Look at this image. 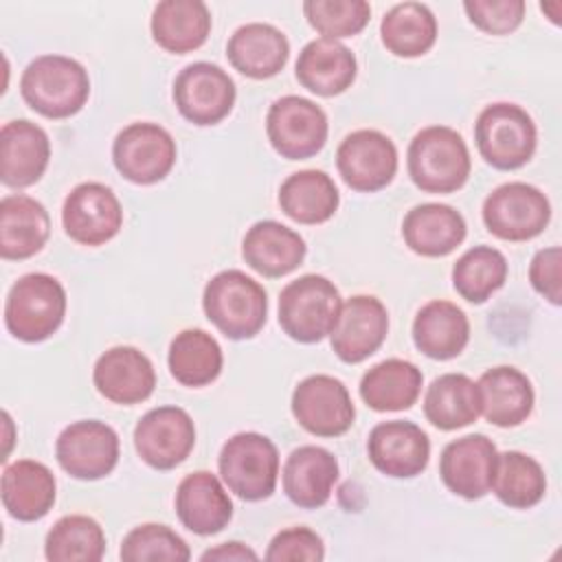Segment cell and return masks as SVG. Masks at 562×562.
I'll use <instances>...</instances> for the list:
<instances>
[{
	"mask_svg": "<svg viewBox=\"0 0 562 562\" xmlns=\"http://www.w3.org/2000/svg\"><path fill=\"white\" fill-rule=\"evenodd\" d=\"M22 99L46 119L77 114L90 97L88 70L66 55H40L20 77Z\"/></svg>",
	"mask_w": 562,
	"mask_h": 562,
	"instance_id": "obj_1",
	"label": "cell"
},
{
	"mask_svg": "<svg viewBox=\"0 0 562 562\" xmlns=\"http://www.w3.org/2000/svg\"><path fill=\"white\" fill-rule=\"evenodd\" d=\"M206 318L231 340H246L261 331L268 316V294L241 270H222L204 285Z\"/></svg>",
	"mask_w": 562,
	"mask_h": 562,
	"instance_id": "obj_2",
	"label": "cell"
},
{
	"mask_svg": "<svg viewBox=\"0 0 562 562\" xmlns=\"http://www.w3.org/2000/svg\"><path fill=\"white\" fill-rule=\"evenodd\" d=\"M406 165L417 189L426 193H452L470 176V151L457 130L430 125L413 136Z\"/></svg>",
	"mask_w": 562,
	"mask_h": 562,
	"instance_id": "obj_3",
	"label": "cell"
},
{
	"mask_svg": "<svg viewBox=\"0 0 562 562\" xmlns=\"http://www.w3.org/2000/svg\"><path fill=\"white\" fill-rule=\"evenodd\" d=\"M66 316V290L46 272L20 277L4 303V325L22 342H42L50 338Z\"/></svg>",
	"mask_w": 562,
	"mask_h": 562,
	"instance_id": "obj_4",
	"label": "cell"
},
{
	"mask_svg": "<svg viewBox=\"0 0 562 562\" xmlns=\"http://www.w3.org/2000/svg\"><path fill=\"white\" fill-rule=\"evenodd\" d=\"M340 305V292L327 277L303 274L279 294V325L296 342H318L329 336Z\"/></svg>",
	"mask_w": 562,
	"mask_h": 562,
	"instance_id": "obj_5",
	"label": "cell"
},
{
	"mask_svg": "<svg viewBox=\"0 0 562 562\" xmlns=\"http://www.w3.org/2000/svg\"><path fill=\"white\" fill-rule=\"evenodd\" d=\"M474 140L487 165L512 171L527 165L536 151V123L516 103H492L474 123Z\"/></svg>",
	"mask_w": 562,
	"mask_h": 562,
	"instance_id": "obj_6",
	"label": "cell"
},
{
	"mask_svg": "<svg viewBox=\"0 0 562 562\" xmlns=\"http://www.w3.org/2000/svg\"><path fill=\"white\" fill-rule=\"evenodd\" d=\"M217 468L235 496L241 501H263L277 487L279 452L266 435L237 432L222 446Z\"/></svg>",
	"mask_w": 562,
	"mask_h": 562,
	"instance_id": "obj_7",
	"label": "cell"
},
{
	"mask_svg": "<svg viewBox=\"0 0 562 562\" xmlns=\"http://www.w3.org/2000/svg\"><path fill=\"white\" fill-rule=\"evenodd\" d=\"M551 220L547 195L527 182H505L483 202L487 231L505 241H527L538 237Z\"/></svg>",
	"mask_w": 562,
	"mask_h": 562,
	"instance_id": "obj_8",
	"label": "cell"
},
{
	"mask_svg": "<svg viewBox=\"0 0 562 562\" xmlns=\"http://www.w3.org/2000/svg\"><path fill=\"white\" fill-rule=\"evenodd\" d=\"M327 114L305 97L277 99L266 116V134L274 151L288 160L316 156L327 140Z\"/></svg>",
	"mask_w": 562,
	"mask_h": 562,
	"instance_id": "obj_9",
	"label": "cell"
},
{
	"mask_svg": "<svg viewBox=\"0 0 562 562\" xmlns=\"http://www.w3.org/2000/svg\"><path fill=\"white\" fill-rule=\"evenodd\" d=\"M116 171L134 184H154L176 165V140L158 123H130L112 145Z\"/></svg>",
	"mask_w": 562,
	"mask_h": 562,
	"instance_id": "obj_10",
	"label": "cell"
},
{
	"mask_svg": "<svg viewBox=\"0 0 562 562\" xmlns=\"http://www.w3.org/2000/svg\"><path fill=\"white\" fill-rule=\"evenodd\" d=\"M55 457L64 472L79 481L108 476L119 463V435L99 419L66 426L55 441Z\"/></svg>",
	"mask_w": 562,
	"mask_h": 562,
	"instance_id": "obj_11",
	"label": "cell"
},
{
	"mask_svg": "<svg viewBox=\"0 0 562 562\" xmlns=\"http://www.w3.org/2000/svg\"><path fill=\"white\" fill-rule=\"evenodd\" d=\"M292 415L301 428L316 437H338L351 428L356 408L347 386L338 378L316 373L296 384Z\"/></svg>",
	"mask_w": 562,
	"mask_h": 562,
	"instance_id": "obj_12",
	"label": "cell"
},
{
	"mask_svg": "<svg viewBox=\"0 0 562 562\" xmlns=\"http://www.w3.org/2000/svg\"><path fill=\"white\" fill-rule=\"evenodd\" d=\"M235 83L226 70L209 61L184 66L173 81V103L193 125H215L235 105Z\"/></svg>",
	"mask_w": 562,
	"mask_h": 562,
	"instance_id": "obj_13",
	"label": "cell"
},
{
	"mask_svg": "<svg viewBox=\"0 0 562 562\" xmlns=\"http://www.w3.org/2000/svg\"><path fill=\"white\" fill-rule=\"evenodd\" d=\"M195 446V424L180 406L147 411L134 428V448L154 470H173Z\"/></svg>",
	"mask_w": 562,
	"mask_h": 562,
	"instance_id": "obj_14",
	"label": "cell"
},
{
	"mask_svg": "<svg viewBox=\"0 0 562 562\" xmlns=\"http://www.w3.org/2000/svg\"><path fill=\"white\" fill-rule=\"evenodd\" d=\"M336 167L353 191L373 193L384 189L397 171V149L378 130H356L336 149Z\"/></svg>",
	"mask_w": 562,
	"mask_h": 562,
	"instance_id": "obj_15",
	"label": "cell"
},
{
	"mask_svg": "<svg viewBox=\"0 0 562 562\" xmlns=\"http://www.w3.org/2000/svg\"><path fill=\"white\" fill-rule=\"evenodd\" d=\"M61 224L72 241L81 246H101L121 231L123 209L110 187L101 182H81L64 200Z\"/></svg>",
	"mask_w": 562,
	"mask_h": 562,
	"instance_id": "obj_16",
	"label": "cell"
},
{
	"mask_svg": "<svg viewBox=\"0 0 562 562\" xmlns=\"http://www.w3.org/2000/svg\"><path fill=\"white\" fill-rule=\"evenodd\" d=\"M389 334V312L371 294L347 299L329 331L331 349L347 364H358L373 356Z\"/></svg>",
	"mask_w": 562,
	"mask_h": 562,
	"instance_id": "obj_17",
	"label": "cell"
},
{
	"mask_svg": "<svg viewBox=\"0 0 562 562\" xmlns=\"http://www.w3.org/2000/svg\"><path fill=\"white\" fill-rule=\"evenodd\" d=\"M498 450L492 439L481 432L450 441L439 459L443 485L468 501L483 498L492 490Z\"/></svg>",
	"mask_w": 562,
	"mask_h": 562,
	"instance_id": "obj_18",
	"label": "cell"
},
{
	"mask_svg": "<svg viewBox=\"0 0 562 562\" xmlns=\"http://www.w3.org/2000/svg\"><path fill=\"white\" fill-rule=\"evenodd\" d=\"M367 452L382 474L393 479H413L428 465L430 439L413 422H382L369 432Z\"/></svg>",
	"mask_w": 562,
	"mask_h": 562,
	"instance_id": "obj_19",
	"label": "cell"
},
{
	"mask_svg": "<svg viewBox=\"0 0 562 562\" xmlns=\"http://www.w3.org/2000/svg\"><path fill=\"white\" fill-rule=\"evenodd\" d=\"M97 391L123 406L145 402L156 386V371L151 360L136 347H112L99 356L92 371Z\"/></svg>",
	"mask_w": 562,
	"mask_h": 562,
	"instance_id": "obj_20",
	"label": "cell"
},
{
	"mask_svg": "<svg viewBox=\"0 0 562 562\" xmlns=\"http://www.w3.org/2000/svg\"><path fill=\"white\" fill-rule=\"evenodd\" d=\"M50 160L48 134L26 121L15 119L0 130V180L11 189L35 184Z\"/></svg>",
	"mask_w": 562,
	"mask_h": 562,
	"instance_id": "obj_21",
	"label": "cell"
},
{
	"mask_svg": "<svg viewBox=\"0 0 562 562\" xmlns=\"http://www.w3.org/2000/svg\"><path fill=\"white\" fill-rule=\"evenodd\" d=\"M176 514L189 531L213 536L231 522L233 503L220 479L200 470L180 481L176 490Z\"/></svg>",
	"mask_w": 562,
	"mask_h": 562,
	"instance_id": "obj_22",
	"label": "cell"
},
{
	"mask_svg": "<svg viewBox=\"0 0 562 562\" xmlns=\"http://www.w3.org/2000/svg\"><path fill=\"white\" fill-rule=\"evenodd\" d=\"M303 237L274 220H261L248 228L241 241L244 261L263 277H283L296 270L305 259Z\"/></svg>",
	"mask_w": 562,
	"mask_h": 562,
	"instance_id": "obj_23",
	"label": "cell"
},
{
	"mask_svg": "<svg viewBox=\"0 0 562 562\" xmlns=\"http://www.w3.org/2000/svg\"><path fill=\"white\" fill-rule=\"evenodd\" d=\"M338 481L336 457L321 446H301L283 465V492L303 509L323 507Z\"/></svg>",
	"mask_w": 562,
	"mask_h": 562,
	"instance_id": "obj_24",
	"label": "cell"
},
{
	"mask_svg": "<svg viewBox=\"0 0 562 562\" xmlns=\"http://www.w3.org/2000/svg\"><path fill=\"white\" fill-rule=\"evenodd\" d=\"M2 505L20 522L44 518L57 496L55 474L40 461L20 459L2 472Z\"/></svg>",
	"mask_w": 562,
	"mask_h": 562,
	"instance_id": "obj_25",
	"label": "cell"
},
{
	"mask_svg": "<svg viewBox=\"0 0 562 562\" xmlns=\"http://www.w3.org/2000/svg\"><path fill=\"white\" fill-rule=\"evenodd\" d=\"M50 235V217L42 202L13 193L0 202V255L2 259H29L37 255Z\"/></svg>",
	"mask_w": 562,
	"mask_h": 562,
	"instance_id": "obj_26",
	"label": "cell"
},
{
	"mask_svg": "<svg viewBox=\"0 0 562 562\" xmlns=\"http://www.w3.org/2000/svg\"><path fill=\"white\" fill-rule=\"evenodd\" d=\"M294 72L299 83L310 92L318 97H336L353 83L358 64L345 44L318 37L303 46Z\"/></svg>",
	"mask_w": 562,
	"mask_h": 562,
	"instance_id": "obj_27",
	"label": "cell"
},
{
	"mask_svg": "<svg viewBox=\"0 0 562 562\" xmlns=\"http://www.w3.org/2000/svg\"><path fill=\"white\" fill-rule=\"evenodd\" d=\"M231 66L250 79H270L290 57L288 37L272 24L250 22L239 26L226 46Z\"/></svg>",
	"mask_w": 562,
	"mask_h": 562,
	"instance_id": "obj_28",
	"label": "cell"
},
{
	"mask_svg": "<svg viewBox=\"0 0 562 562\" xmlns=\"http://www.w3.org/2000/svg\"><path fill=\"white\" fill-rule=\"evenodd\" d=\"M463 215L439 202L413 206L402 222L406 246L422 257H446L465 239Z\"/></svg>",
	"mask_w": 562,
	"mask_h": 562,
	"instance_id": "obj_29",
	"label": "cell"
},
{
	"mask_svg": "<svg viewBox=\"0 0 562 562\" xmlns=\"http://www.w3.org/2000/svg\"><path fill=\"white\" fill-rule=\"evenodd\" d=\"M481 413L483 417L501 428L522 424L533 411V386L529 378L516 367L487 369L479 382Z\"/></svg>",
	"mask_w": 562,
	"mask_h": 562,
	"instance_id": "obj_30",
	"label": "cell"
},
{
	"mask_svg": "<svg viewBox=\"0 0 562 562\" xmlns=\"http://www.w3.org/2000/svg\"><path fill=\"white\" fill-rule=\"evenodd\" d=\"M470 340V323L461 307L450 301L426 303L413 321L415 347L432 360L457 358Z\"/></svg>",
	"mask_w": 562,
	"mask_h": 562,
	"instance_id": "obj_31",
	"label": "cell"
},
{
	"mask_svg": "<svg viewBox=\"0 0 562 562\" xmlns=\"http://www.w3.org/2000/svg\"><path fill=\"white\" fill-rule=\"evenodd\" d=\"M211 33V11L202 0H162L151 13L154 42L176 55L200 48Z\"/></svg>",
	"mask_w": 562,
	"mask_h": 562,
	"instance_id": "obj_32",
	"label": "cell"
},
{
	"mask_svg": "<svg viewBox=\"0 0 562 562\" xmlns=\"http://www.w3.org/2000/svg\"><path fill=\"white\" fill-rule=\"evenodd\" d=\"M424 375L422 371L400 358H389L373 364L360 380V397L362 402L378 411H406L411 408L422 393Z\"/></svg>",
	"mask_w": 562,
	"mask_h": 562,
	"instance_id": "obj_33",
	"label": "cell"
},
{
	"mask_svg": "<svg viewBox=\"0 0 562 562\" xmlns=\"http://www.w3.org/2000/svg\"><path fill=\"white\" fill-rule=\"evenodd\" d=\"M338 187L321 169L296 171L279 189L281 211L299 224H323L338 211Z\"/></svg>",
	"mask_w": 562,
	"mask_h": 562,
	"instance_id": "obj_34",
	"label": "cell"
},
{
	"mask_svg": "<svg viewBox=\"0 0 562 562\" xmlns=\"http://www.w3.org/2000/svg\"><path fill=\"white\" fill-rule=\"evenodd\" d=\"M424 415L439 430L470 426L481 415L476 382L463 373H443L435 378L424 397Z\"/></svg>",
	"mask_w": 562,
	"mask_h": 562,
	"instance_id": "obj_35",
	"label": "cell"
},
{
	"mask_svg": "<svg viewBox=\"0 0 562 562\" xmlns=\"http://www.w3.org/2000/svg\"><path fill=\"white\" fill-rule=\"evenodd\" d=\"M169 371L182 386L200 389L217 380L224 356L220 342L204 329H184L169 345Z\"/></svg>",
	"mask_w": 562,
	"mask_h": 562,
	"instance_id": "obj_36",
	"label": "cell"
},
{
	"mask_svg": "<svg viewBox=\"0 0 562 562\" xmlns=\"http://www.w3.org/2000/svg\"><path fill=\"white\" fill-rule=\"evenodd\" d=\"M382 44L397 57H419L437 40V18L422 2H400L386 11L380 24Z\"/></svg>",
	"mask_w": 562,
	"mask_h": 562,
	"instance_id": "obj_37",
	"label": "cell"
},
{
	"mask_svg": "<svg viewBox=\"0 0 562 562\" xmlns=\"http://www.w3.org/2000/svg\"><path fill=\"white\" fill-rule=\"evenodd\" d=\"M492 492L512 509H529L544 498V470L533 457L518 450H507L496 457Z\"/></svg>",
	"mask_w": 562,
	"mask_h": 562,
	"instance_id": "obj_38",
	"label": "cell"
},
{
	"mask_svg": "<svg viewBox=\"0 0 562 562\" xmlns=\"http://www.w3.org/2000/svg\"><path fill=\"white\" fill-rule=\"evenodd\" d=\"M44 553L50 562H97L105 553V533L94 518L70 514L50 527Z\"/></svg>",
	"mask_w": 562,
	"mask_h": 562,
	"instance_id": "obj_39",
	"label": "cell"
},
{
	"mask_svg": "<svg viewBox=\"0 0 562 562\" xmlns=\"http://www.w3.org/2000/svg\"><path fill=\"white\" fill-rule=\"evenodd\" d=\"M507 279V259L492 246L465 250L452 266V285L470 303H485Z\"/></svg>",
	"mask_w": 562,
	"mask_h": 562,
	"instance_id": "obj_40",
	"label": "cell"
},
{
	"mask_svg": "<svg viewBox=\"0 0 562 562\" xmlns=\"http://www.w3.org/2000/svg\"><path fill=\"white\" fill-rule=\"evenodd\" d=\"M119 555L125 562H187L191 558V551L187 542L167 525L145 522L134 527L123 538Z\"/></svg>",
	"mask_w": 562,
	"mask_h": 562,
	"instance_id": "obj_41",
	"label": "cell"
},
{
	"mask_svg": "<svg viewBox=\"0 0 562 562\" xmlns=\"http://www.w3.org/2000/svg\"><path fill=\"white\" fill-rule=\"evenodd\" d=\"M303 13L323 37L338 40L360 33L369 24L371 7L364 0H307Z\"/></svg>",
	"mask_w": 562,
	"mask_h": 562,
	"instance_id": "obj_42",
	"label": "cell"
},
{
	"mask_svg": "<svg viewBox=\"0 0 562 562\" xmlns=\"http://www.w3.org/2000/svg\"><path fill=\"white\" fill-rule=\"evenodd\" d=\"M463 9L470 22L490 35H507L516 31L525 18L522 0H468Z\"/></svg>",
	"mask_w": 562,
	"mask_h": 562,
	"instance_id": "obj_43",
	"label": "cell"
},
{
	"mask_svg": "<svg viewBox=\"0 0 562 562\" xmlns=\"http://www.w3.org/2000/svg\"><path fill=\"white\" fill-rule=\"evenodd\" d=\"M325 558V544L321 536L307 527H290L279 531L266 551V560L272 562H318Z\"/></svg>",
	"mask_w": 562,
	"mask_h": 562,
	"instance_id": "obj_44",
	"label": "cell"
},
{
	"mask_svg": "<svg viewBox=\"0 0 562 562\" xmlns=\"http://www.w3.org/2000/svg\"><path fill=\"white\" fill-rule=\"evenodd\" d=\"M560 263H562V250L558 246H551V248L538 250L529 266V281L533 290L553 305H560L562 301Z\"/></svg>",
	"mask_w": 562,
	"mask_h": 562,
	"instance_id": "obj_45",
	"label": "cell"
},
{
	"mask_svg": "<svg viewBox=\"0 0 562 562\" xmlns=\"http://www.w3.org/2000/svg\"><path fill=\"white\" fill-rule=\"evenodd\" d=\"M259 555L250 549V547H246V544H241V542H222V544H217V547H213V549H206L202 555H200V560H222V562H226V560H257Z\"/></svg>",
	"mask_w": 562,
	"mask_h": 562,
	"instance_id": "obj_46",
	"label": "cell"
},
{
	"mask_svg": "<svg viewBox=\"0 0 562 562\" xmlns=\"http://www.w3.org/2000/svg\"><path fill=\"white\" fill-rule=\"evenodd\" d=\"M540 9H542V11H553L549 20H551L553 24H560V9H562V2H558V0H553V2H542Z\"/></svg>",
	"mask_w": 562,
	"mask_h": 562,
	"instance_id": "obj_47",
	"label": "cell"
}]
</instances>
